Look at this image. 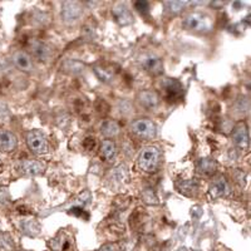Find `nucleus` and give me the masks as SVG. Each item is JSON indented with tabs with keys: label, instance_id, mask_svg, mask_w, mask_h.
Returning a JSON list of instances; mask_svg holds the SVG:
<instances>
[{
	"label": "nucleus",
	"instance_id": "1",
	"mask_svg": "<svg viewBox=\"0 0 251 251\" xmlns=\"http://www.w3.org/2000/svg\"><path fill=\"white\" fill-rule=\"evenodd\" d=\"M183 26L187 30L196 33H208L212 29V19L205 13L195 12L186 15L183 19Z\"/></svg>",
	"mask_w": 251,
	"mask_h": 251
},
{
	"label": "nucleus",
	"instance_id": "2",
	"mask_svg": "<svg viewBox=\"0 0 251 251\" xmlns=\"http://www.w3.org/2000/svg\"><path fill=\"white\" fill-rule=\"evenodd\" d=\"M160 158V150L157 149V147H153V146H150V147H146V149L142 150V152L140 153V157H138L137 165L140 167V170L151 174V172H154L158 169Z\"/></svg>",
	"mask_w": 251,
	"mask_h": 251
},
{
	"label": "nucleus",
	"instance_id": "3",
	"mask_svg": "<svg viewBox=\"0 0 251 251\" xmlns=\"http://www.w3.org/2000/svg\"><path fill=\"white\" fill-rule=\"evenodd\" d=\"M160 86L166 102L176 103L182 100L183 86L178 79H175V78H163L161 80Z\"/></svg>",
	"mask_w": 251,
	"mask_h": 251
},
{
	"label": "nucleus",
	"instance_id": "4",
	"mask_svg": "<svg viewBox=\"0 0 251 251\" xmlns=\"http://www.w3.org/2000/svg\"><path fill=\"white\" fill-rule=\"evenodd\" d=\"M26 145L29 150L37 156H42L49 152V143L43 132L33 129L26 133Z\"/></svg>",
	"mask_w": 251,
	"mask_h": 251
},
{
	"label": "nucleus",
	"instance_id": "5",
	"mask_svg": "<svg viewBox=\"0 0 251 251\" xmlns=\"http://www.w3.org/2000/svg\"><path fill=\"white\" fill-rule=\"evenodd\" d=\"M131 129L136 136L145 138V140L154 138L157 133L156 125L149 118H140V120H136L134 122H132Z\"/></svg>",
	"mask_w": 251,
	"mask_h": 251
},
{
	"label": "nucleus",
	"instance_id": "6",
	"mask_svg": "<svg viewBox=\"0 0 251 251\" xmlns=\"http://www.w3.org/2000/svg\"><path fill=\"white\" fill-rule=\"evenodd\" d=\"M140 66L151 75H160L163 72V62L153 53H145L140 58Z\"/></svg>",
	"mask_w": 251,
	"mask_h": 251
},
{
	"label": "nucleus",
	"instance_id": "7",
	"mask_svg": "<svg viewBox=\"0 0 251 251\" xmlns=\"http://www.w3.org/2000/svg\"><path fill=\"white\" fill-rule=\"evenodd\" d=\"M82 4L78 1H64L60 9V17L66 24H75L82 17Z\"/></svg>",
	"mask_w": 251,
	"mask_h": 251
},
{
	"label": "nucleus",
	"instance_id": "8",
	"mask_svg": "<svg viewBox=\"0 0 251 251\" xmlns=\"http://www.w3.org/2000/svg\"><path fill=\"white\" fill-rule=\"evenodd\" d=\"M44 170H46V163L42 161L24 160L20 161L17 165V171L22 176H38V175L43 174Z\"/></svg>",
	"mask_w": 251,
	"mask_h": 251
},
{
	"label": "nucleus",
	"instance_id": "9",
	"mask_svg": "<svg viewBox=\"0 0 251 251\" xmlns=\"http://www.w3.org/2000/svg\"><path fill=\"white\" fill-rule=\"evenodd\" d=\"M230 194V186H228L227 180L224 176H216L212 180L210 188H208V196L211 200L221 199Z\"/></svg>",
	"mask_w": 251,
	"mask_h": 251
},
{
	"label": "nucleus",
	"instance_id": "10",
	"mask_svg": "<svg viewBox=\"0 0 251 251\" xmlns=\"http://www.w3.org/2000/svg\"><path fill=\"white\" fill-rule=\"evenodd\" d=\"M232 142L239 150L249 151L250 149V140H249V132L246 126L244 123H237L232 129L231 133Z\"/></svg>",
	"mask_w": 251,
	"mask_h": 251
},
{
	"label": "nucleus",
	"instance_id": "11",
	"mask_svg": "<svg viewBox=\"0 0 251 251\" xmlns=\"http://www.w3.org/2000/svg\"><path fill=\"white\" fill-rule=\"evenodd\" d=\"M51 251H71L73 248V239L66 231L60 230L57 235L48 243Z\"/></svg>",
	"mask_w": 251,
	"mask_h": 251
},
{
	"label": "nucleus",
	"instance_id": "12",
	"mask_svg": "<svg viewBox=\"0 0 251 251\" xmlns=\"http://www.w3.org/2000/svg\"><path fill=\"white\" fill-rule=\"evenodd\" d=\"M29 48H30L33 57L37 58L40 62H48L53 55V50L48 44L40 40H30L29 42Z\"/></svg>",
	"mask_w": 251,
	"mask_h": 251
},
{
	"label": "nucleus",
	"instance_id": "13",
	"mask_svg": "<svg viewBox=\"0 0 251 251\" xmlns=\"http://www.w3.org/2000/svg\"><path fill=\"white\" fill-rule=\"evenodd\" d=\"M93 71L98 79L103 83H111L116 77V69L113 68V64L108 62H100L94 64Z\"/></svg>",
	"mask_w": 251,
	"mask_h": 251
},
{
	"label": "nucleus",
	"instance_id": "14",
	"mask_svg": "<svg viewBox=\"0 0 251 251\" xmlns=\"http://www.w3.org/2000/svg\"><path fill=\"white\" fill-rule=\"evenodd\" d=\"M112 15H113L114 20L122 26L133 23V14L125 4H118V5L114 6L113 10H112Z\"/></svg>",
	"mask_w": 251,
	"mask_h": 251
},
{
	"label": "nucleus",
	"instance_id": "15",
	"mask_svg": "<svg viewBox=\"0 0 251 251\" xmlns=\"http://www.w3.org/2000/svg\"><path fill=\"white\" fill-rule=\"evenodd\" d=\"M137 100L141 106L147 109H152L160 103V96L157 94V92L147 89V91H142L138 93Z\"/></svg>",
	"mask_w": 251,
	"mask_h": 251
},
{
	"label": "nucleus",
	"instance_id": "16",
	"mask_svg": "<svg viewBox=\"0 0 251 251\" xmlns=\"http://www.w3.org/2000/svg\"><path fill=\"white\" fill-rule=\"evenodd\" d=\"M18 140L15 134L6 129H0V150L4 152H13L17 150Z\"/></svg>",
	"mask_w": 251,
	"mask_h": 251
},
{
	"label": "nucleus",
	"instance_id": "17",
	"mask_svg": "<svg viewBox=\"0 0 251 251\" xmlns=\"http://www.w3.org/2000/svg\"><path fill=\"white\" fill-rule=\"evenodd\" d=\"M13 63L15 64L19 71L25 72V73H29V72L33 71V62H31L30 55L26 54L25 51H15L13 54Z\"/></svg>",
	"mask_w": 251,
	"mask_h": 251
},
{
	"label": "nucleus",
	"instance_id": "18",
	"mask_svg": "<svg viewBox=\"0 0 251 251\" xmlns=\"http://www.w3.org/2000/svg\"><path fill=\"white\" fill-rule=\"evenodd\" d=\"M217 170V163L211 157H205L197 161L196 171L202 176H212Z\"/></svg>",
	"mask_w": 251,
	"mask_h": 251
},
{
	"label": "nucleus",
	"instance_id": "19",
	"mask_svg": "<svg viewBox=\"0 0 251 251\" xmlns=\"http://www.w3.org/2000/svg\"><path fill=\"white\" fill-rule=\"evenodd\" d=\"M199 181L196 178H192V180H180L176 182V188L178 190V192H181L185 196H195L199 191Z\"/></svg>",
	"mask_w": 251,
	"mask_h": 251
},
{
	"label": "nucleus",
	"instance_id": "20",
	"mask_svg": "<svg viewBox=\"0 0 251 251\" xmlns=\"http://www.w3.org/2000/svg\"><path fill=\"white\" fill-rule=\"evenodd\" d=\"M100 154L106 161L112 162L116 160L117 156V149H116V143L112 140H104L100 145Z\"/></svg>",
	"mask_w": 251,
	"mask_h": 251
},
{
	"label": "nucleus",
	"instance_id": "21",
	"mask_svg": "<svg viewBox=\"0 0 251 251\" xmlns=\"http://www.w3.org/2000/svg\"><path fill=\"white\" fill-rule=\"evenodd\" d=\"M20 231L29 236H37L40 231V226L37 220H22L19 223Z\"/></svg>",
	"mask_w": 251,
	"mask_h": 251
},
{
	"label": "nucleus",
	"instance_id": "22",
	"mask_svg": "<svg viewBox=\"0 0 251 251\" xmlns=\"http://www.w3.org/2000/svg\"><path fill=\"white\" fill-rule=\"evenodd\" d=\"M62 68L69 75H79L84 69V64L77 59H67L62 64Z\"/></svg>",
	"mask_w": 251,
	"mask_h": 251
},
{
	"label": "nucleus",
	"instance_id": "23",
	"mask_svg": "<svg viewBox=\"0 0 251 251\" xmlns=\"http://www.w3.org/2000/svg\"><path fill=\"white\" fill-rule=\"evenodd\" d=\"M100 132L106 137H113V136L118 134V132H120V126L117 125V122H114V121L106 120L103 121L102 125H100Z\"/></svg>",
	"mask_w": 251,
	"mask_h": 251
},
{
	"label": "nucleus",
	"instance_id": "24",
	"mask_svg": "<svg viewBox=\"0 0 251 251\" xmlns=\"http://www.w3.org/2000/svg\"><path fill=\"white\" fill-rule=\"evenodd\" d=\"M14 250V241L12 236L6 232H0V251Z\"/></svg>",
	"mask_w": 251,
	"mask_h": 251
},
{
	"label": "nucleus",
	"instance_id": "25",
	"mask_svg": "<svg viewBox=\"0 0 251 251\" xmlns=\"http://www.w3.org/2000/svg\"><path fill=\"white\" fill-rule=\"evenodd\" d=\"M113 177L120 183L127 182V180H128V170H127L125 165L117 166L113 171Z\"/></svg>",
	"mask_w": 251,
	"mask_h": 251
},
{
	"label": "nucleus",
	"instance_id": "26",
	"mask_svg": "<svg viewBox=\"0 0 251 251\" xmlns=\"http://www.w3.org/2000/svg\"><path fill=\"white\" fill-rule=\"evenodd\" d=\"M186 5H188L187 1H166L165 3L166 9L172 14H178L180 12H182Z\"/></svg>",
	"mask_w": 251,
	"mask_h": 251
},
{
	"label": "nucleus",
	"instance_id": "27",
	"mask_svg": "<svg viewBox=\"0 0 251 251\" xmlns=\"http://www.w3.org/2000/svg\"><path fill=\"white\" fill-rule=\"evenodd\" d=\"M141 197H142V200L145 201L146 203H149V205H157L158 203V199H157L156 194L152 188H145L141 194Z\"/></svg>",
	"mask_w": 251,
	"mask_h": 251
},
{
	"label": "nucleus",
	"instance_id": "28",
	"mask_svg": "<svg viewBox=\"0 0 251 251\" xmlns=\"http://www.w3.org/2000/svg\"><path fill=\"white\" fill-rule=\"evenodd\" d=\"M249 108H250V106H249V100H246V98H240V100L235 103L234 111L241 116V114L248 113Z\"/></svg>",
	"mask_w": 251,
	"mask_h": 251
},
{
	"label": "nucleus",
	"instance_id": "29",
	"mask_svg": "<svg viewBox=\"0 0 251 251\" xmlns=\"http://www.w3.org/2000/svg\"><path fill=\"white\" fill-rule=\"evenodd\" d=\"M134 9H137V12H140L142 15H147L150 12V3L146 0H140L134 3Z\"/></svg>",
	"mask_w": 251,
	"mask_h": 251
},
{
	"label": "nucleus",
	"instance_id": "30",
	"mask_svg": "<svg viewBox=\"0 0 251 251\" xmlns=\"http://www.w3.org/2000/svg\"><path fill=\"white\" fill-rule=\"evenodd\" d=\"M83 147H84L87 151H94L96 147H97V141H96V138L94 137H92V136L86 137L84 138V141H83Z\"/></svg>",
	"mask_w": 251,
	"mask_h": 251
},
{
	"label": "nucleus",
	"instance_id": "31",
	"mask_svg": "<svg viewBox=\"0 0 251 251\" xmlns=\"http://www.w3.org/2000/svg\"><path fill=\"white\" fill-rule=\"evenodd\" d=\"M96 109H97L102 116H104V114H107L109 112V106L106 103V100H98L97 102H96Z\"/></svg>",
	"mask_w": 251,
	"mask_h": 251
},
{
	"label": "nucleus",
	"instance_id": "32",
	"mask_svg": "<svg viewBox=\"0 0 251 251\" xmlns=\"http://www.w3.org/2000/svg\"><path fill=\"white\" fill-rule=\"evenodd\" d=\"M132 104L128 102V100H121L120 104H118V109L122 114H129L132 112Z\"/></svg>",
	"mask_w": 251,
	"mask_h": 251
},
{
	"label": "nucleus",
	"instance_id": "33",
	"mask_svg": "<svg viewBox=\"0 0 251 251\" xmlns=\"http://www.w3.org/2000/svg\"><path fill=\"white\" fill-rule=\"evenodd\" d=\"M49 20V15L47 13H40V12H35L34 13V19L33 22H38L39 24H46L48 23Z\"/></svg>",
	"mask_w": 251,
	"mask_h": 251
},
{
	"label": "nucleus",
	"instance_id": "34",
	"mask_svg": "<svg viewBox=\"0 0 251 251\" xmlns=\"http://www.w3.org/2000/svg\"><path fill=\"white\" fill-rule=\"evenodd\" d=\"M100 251H120V246L117 244H106L100 249Z\"/></svg>",
	"mask_w": 251,
	"mask_h": 251
},
{
	"label": "nucleus",
	"instance_id": "35",
	"mask_svg": "<svg viewBox=\"0 0 251 251\" xmlns=\"http://www.w3.org/2000/svg\"><path fill=\"white\" fill-rule=\"evenodd\" d=\"M9 201V195L5 188H0V205H5Z\"/></svg>",
	"mask_w": 251,
	"mask_h": 251
},
{
	"label": "nucleus",
	"instance_id": "36",
	"mask_svg": "<svg viewBox=\"0 0 251 251\" xmlns=\"http://www.w3.org/2000/svg\"><path fill=\"white\" fill-rule=\"evenodd\" d=\"M0 162H1V160H0Z\"/></svg>",
	"mask_w": 251,
	"mask_h": 251
}]
</instances>
